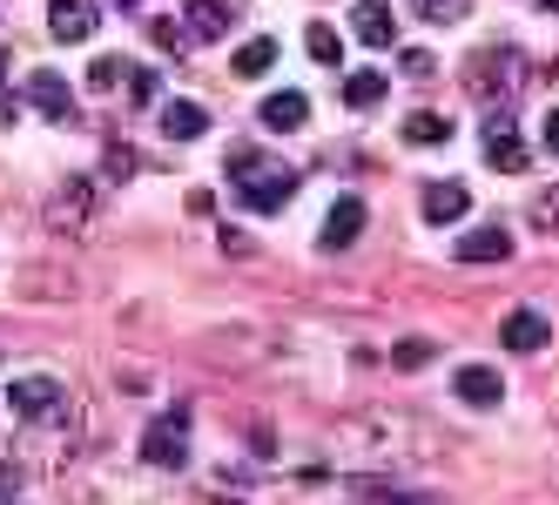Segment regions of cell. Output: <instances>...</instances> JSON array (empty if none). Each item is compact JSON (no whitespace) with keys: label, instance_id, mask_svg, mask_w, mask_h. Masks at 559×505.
I'll list each match as a JSON object with an SVG mask.
<instances>
[{"label":"cell","instance_id":"obj_8","mask_svg":"<svg viewBox=\"0 0 559 505\" xmlns=\"http://www.w3.org/2000/svg\"><path fill=\"white\" fill-rule=\"evenodd\" d=\"M533 155H526V142H519L512 129H506V115L499 122H486V169H499V176H519Z\"/></svg>","mask_w":559,"mask_h":505},{"label":"cell","instance_id":"obj_12","mask_svg":"<svg viewBox=\"0 0 559 505\" xmlns=\"http://www.w3.org/2000/svg\"><path fill=\"white\" fill-rule=\"evenodd\" d=\"M499 344L506 351H539L546 344V310H512V317L499 324Z\"/></svg>","mask_w":559,"mask_h":505},{"label":"cell","instance_id":"obj_23","mask_svg":"<svg viewBox=\"0 0 559 505\" xmlns=\"http://www.w3.org/2000/svg\"><path fill=\"white\" fill-rule=\"evenodd\" d=\"M88 82H95V88H115V82H129V61H115V55H102V61L88 68Z\"/></svg>","mask_w":559,"mask_h":505},{"label":"cell","instance_id":"obj_2","mask_svg":"<svg viewBox=\"0 0 559 505\" xmlns=\"http://www.w3.org/2000/svg\"><path fill=\"white\" fill-rule=\"evenodd\" d=\"M142 458H148V465H169V472H176V465L189 458V418H182V411L148 418V432H142Z\"/></svg>","mask_w":559,"mask_h":505},{"label":"cell","instance_id":"obj_14","mask_svg":"<svg viewBox=\"0 0 559 505\" xmlns=\"http://www.w3.org/2000/svg\"><path fill=\"white\" fill-rule=\"evenodd\" d=\"M357 498H378V505H438V492H405V485H391V479H371V472H357L350 479Z\"/></svg>","mask_w":559,"mask_h":505},{"label":"cell","instance_id":"obj_17","mask_svg":"<svg viewBox=\"0 0 559 505\" xmlns=\"http://www.w3.org/2000/svg\"><path fill=\"white\" fill-rule=\"evenodd\" d=\"M405 142H418V148H445V142H452V115H438V108H418L412 122H405Z\"/></svg>","mask_w":559,"mask_h":505},{"label":"cell","instance_id":"obj_16","mask_svg":"<svg viewBox=\"0 0 559 505\" xmlns=\"http://www.w3.org/2000/svg\"><path fill=\"white\" fill-rule=\"evenodd\" d=\"M163 135L169 142H195V135H210V115L195 108V101H169L163 108Z\"/></svg>","mask_w":559,"mask_h":505},{"label":"cell","instance_id":"obj_22","mask_svg":"<svg viewBox=\"0 0 559 505\" xmlns=\"http://www.w3.org/2000/svg\"><path fill=\"white\" fill-rule=\"evenodd\" d=\"M412 8H418L425 21H465V8H472V0H412Z\"/></svg>","mask_w":559,"mask_h":505},{"label":"cell","instance_id":"obj_3","mask_svg":"<svg viewBox=\"0 0 559 505\" xmlns=\"http://www.w3.org/2000/svg\"><path fill=\"white\" fill-rule=\"evenodd\" d=\"M8 411H21V418H55L61 411V384L55 377H14L8 384Z\"/></svg>","mask_w":559,"mask_h":505},{"label":"cell","instance_id":"obj_27","mask_svg":"<svg viewBox=\"0 0 559 505\" xmlns=\"http://www.w3.org/2000/svg\"><path fill=\"white\" fill-rule=\"evenodd\" d=\"M539 8H552V14H559V0H539Z\"/></svg>","mask_w":559,"mask_h":505},{"label":"cell","instance_id":"obj_15","mask_svg":"<svg viewBox=\"0 0 559 505\" xmlns=\"http://www.w3.org/2000/svg\"><path fill=\"white\" fill-rule=\"evenodd\" d=\"M465 209H472L465 182H431V189H425V223H459Z\"/></svg>","mask_w":559,"mask_h":505},{"label":"cell","instance_id":"obj_18","mask_svg":"<svg viewBox=\"0 0 559 505\" xmlns=\"http://www.w3.org/2000/svg\"><path fill=\"white\" fill-rule=\"evenodd\" d=\"M229 68L243 74V82H257V74H270V68H276V41H243Z\"/></svg>","mask_w":559,"mask_h":505},{"label":"cell","instance_id":"obj_11","mask_svg":"<svg viewBox=\"0 0 559 505\" xmlns=\"http://www.w3.org/2000/svg\"><path fill=\"white\" fill-rule=\"evenodd\" d=\"M48 27H55V41H88V34H95V8H88V0H55Z\"/></svg>","mask_w":559,"mask_h":505},{"label":"cell","instance_id":"obj_26","mask_svg":"<svg viewBox=\"0 0 559 505\" xmlns=\"http://www.w3.org/2000/svg\"><path fill=\"white\" fill-rule=\"evenodd\" d=\"M0 492H14V465H0Z\"/></svg>","mask_w":559,"mask_h":505},{"label":"cell","instance_id":"obj_6","mask_svg":"<svg viewBox=\"0 0 559 505\" xmlns=\"http://www.w3.org/2000/svg\"><path fill=\"white\" fill-rule=\"evenodd\" d=\"M452 392H459L465 405H478V411H492V405L506 398V377H499L492 364H459V377H452Z\"/></svg>","mask_w":559,"mask_h":505},{"label":"cell","instance_id":"obj_5","mask_svg":"<svg viewBox=\"0 0 559 505\" xmlns=\"http://www.w3.org/2000/svg\"><path fill=\"white\" fill-rule=\"evenodd\" d=\"M350 34L365 48H391L397 41V14L384 8V0H357V8H350Z\"/></svg>","mask_w":559,"mask_h":505},{"label":"cell","instance_id":"obj_19","mask_svg":"<svg viewBox=\"0 0 559 505\" xmlns=\"http://www.w3.org/2000/svg\"><path fill=\"white\" fill-rule=\"evenodd\" d=\"M344 101H350V108H378V101H384V74H371V68H357L350 82H344Z\"/></svg>","mask_w":559,"mask_h":505},{"label":"cell","instance_id":"obj_13","mask_svg":"<svg viewBox=\"0 0 559 505\" xmlns=\"http://www.w3.org/2000/svg\"><path fill=\"white\" fill-rule=\"evenodd\" d=\"M229 21H236V0H189V34L195 41H223Z\"/></svg>","mask_w":559,"mask_h":505},{"label":"cell","instance_id":"obj_4","mask_svg":"<svg viewBox=\"0 0 559 505\" xmlns=\"http://www.w3.org/2000/svg\"><path fill=\"white\" fill-rule=\"evenodd\" d=\"M452 256L459 263H506L512 256V229L506 223H478V229H465V237H459Z\"/></svg>","mask_w":559,"mask_h":505},{"label":"cell","instance_id":"obj_25","mask_svg":"<svg viewBox=\"0 0 559 505\" xmlns=\"http://www.w3.org/2000/svg\"><path fill=\"white\" fill-rule=\"evenodd\" d=\"M546 155H559V108H546Z\"/></svg>","mask_w":559,"mask_h":505},{"label":"cell","instance_id":"obj_24","mask_svg":"<svg viewBox=\"0 0 559 505\" xmlns=\"http://www.w3.org/2000/svg\"><path fill=\"white\" fill-rule=\"evenodd\" d=\"M155 41H163V48H189L182 41V21H155Z\"/></svg>","mask_w":559,"mask_h":505},{"label":"cell","instance_id":"obj_20","mask_svg":"<svg viewBox=\"0 0 559 505\" xmlns=\"http://www.w3.org/2000/svg\"><path fill=\"white\" fill-rule=\"evenodd\" d=\"M304 41H310V61H324V68H337V61H344V41H337L324 21H310V27H304Z\"/></svg>","mask_w":559,"mask_h":505},{"label":"cell","instance_id":"obj_7","mask_svg":"<svg viewBox=\"0 0 559 505\" xmlns=\"http://www.w3.org/2000/svg\"><path fill=\"white\" fill-rule=\"evenodd\" d=\"M257 122H263L270 135H297V129L310 122V101H304L297 88H284V95H263V108H257Z\"/></svg>","mask_w":559,"mask_h":505},{"label":"cell","instance_id":"obj_1","mask_svg":"<svg viewBox=\"0 0 559 505\" xmlns=\"http://www.w3.org/2000/svg\"><path fill=\"white\" fill-rule=\"evenodd\" d=\"M229 182H236V203L257 209V216H276L297 196V169H284L276 155H257V148H236L229 155Z\"/></svg>","mask_w":559,"mask_h":505},{"label":"cell","instance_id":"obj_21","mask_svg":"<svg viewBox=\"0 0 559 505\" xmlns=\"http://www.w3.org/2000/svg\"><path fill=\"white\" fill-rule=\"evenodd\" d=\"M391 364H397V371H425V364H431V344H425V337H405V344L391 351Z\"/></svg>","mask_w":559,"mask_h":505},{"label":"cell","instance_id":"obj_10","mask_svg":"<svg viewBox=\"0 0 559 505\" xmlns=\"http://www.w3.org/2000/svg\"><path fill=\"white\" fill-rule=\"evenodd\" d=\"M27 95H34V108H41V115H61V122L74 115V95H68V82H61L55 68H34L27 74Z\"/></svg>","mask_w":559,"mask_h":505},{"label":"cell","instance_id":"obj_9","mask_svg":"<svg viewBox=\"0 0 559 505\" xmlns=\"http://www.w3.org/2000/svg\"><path fill=\"white\" fill-rule=\"evenodd\" d=\"M357 237H365V203H357V196H344V203L324 216V237H317V243H324V250H350Z\"/></svg>","mask_w":559,"mask_h":505},{"label":"cell","instance_id":"obj_28","mask_svg":"<svg viewBox=\"0 0 559 505\" xmlns=\"http://www.w3.org/2000/svg\"><path fill=\"white\" fill-rule=\"evenodd\" d=\"M115 8H135V0H115Z\"/></svg>","mask_w":559,"mask_h":505}]
</instances>
